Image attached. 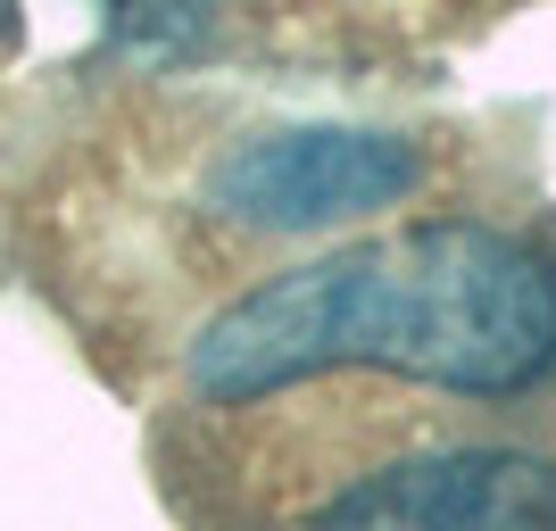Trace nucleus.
Here are the masks:
<instances>
[{
	"label": "nucleus",
	"instance_id": "nucleus-1",
	"mask_svg": "<svg viewBox=\"0 0 556 531\" xmlns=\"http://www.w3.org/2000/svg\"><path fill=\"white\" fill-rule=\"evenodd\" d=\"M184 366L241 407L349 366L498 399L556 366V266L482 216H416L225 300Z\"/></svg>",
	"mask_w": 556,
	"mask_h": 531
},
{
	"label": "nucleus",
	"instance_id": "nucleus-2",
	"mask_svg": "<svg viewBox=\"0 0 556 531\" xmlns=\"http://www.w3.org/2000/svg\"><path fill=\"white\" fill-rule=\"evenodd\" d=\"M424 184V150L366 125H275L241 134L208 166V208L250 232H325L399 208Z\"/></svg>",
	"mask_w": 556,
	"mask_h": 531
},
{
	"label": "nucleus",
	"instance_id": "nucleus-3",
	"mask_svg": "<svg viewBox=\"0 0 556 531\" xmlns=\"http://www.w3.org/2000/svg\"><path fill=\"white\" fill-rule=\"evenodd\" d=\"M300 531H556V457L523 440H441L357 473Z\"/></svg>",
	"mask_w": 556,
	"mask_h": 531
}]
</instances>
